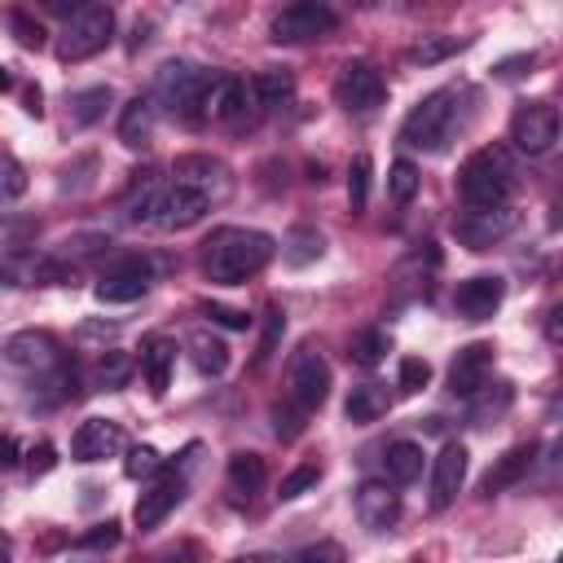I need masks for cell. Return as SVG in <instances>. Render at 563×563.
<instances>
[{
    "label": "cell",
    "mask_w": 563,
    "mask_h": 563,
    "mask_svg": "<svg viewBox=\"0 0 563 563\" xmlns=\"http://www.w3.org/2000/svg\"><path fill=\"white\" fill-rule=\"evenodd\" d=\"M277 242L260 229H216L202 242V273L216 286H242L246 277H255L268 260H273Z\"/></svg>",
    "instance_id": "obj_1"
},
{
    "label": "cell",
    "mask_w": 563,
    "mask_h": 563,
    "mask_svg": "<svg viewBox=\"0 0 563 563\" xmlns=\"http://www.w3.org/2000/svg\"><path fill=\"white\" fill-rule=\"evenodd\" d=\"M457 106H462V92L457 88H435L427 92L400 123V141L409 150H422V154H440L453 132H457Z\"/></svg>",
    "instance_id": "obj_2"
},
{
    "label": "cell",
    "mask_w": 563,
    "mask_h": 563,
    "mask_svg": "<svg viewBox=\"0 0 563 563\" xmlns=\"http://www.w3.org/2000/svg\"><path fill=\"white\" fill-rule=\"evenodd\" d=\"M510 185H515V167L506 163L501 150H479L457 172V194H462L466 211H497V207H506Z\"/></svg>",
    "instance_id": "obj_3"
},
{
    "label": "cell",
    "mask_w": 563,
    "mask_h": 563,
    "mask_svg": "<svg viewBox=\"0 0 563 563\" xmlns=\"http://www.w3.org/2000/svg\"><path fill=\"white\" fill-rule=\"evenodd\" d=\"M207 211H211V202H207L198 189H189V185H167V189H145V194L132 202L128 220L154 224V229H163V233H180V229L198 224Z\"/></svg>",
    "instance_id": "obj_4"
},
{
    "label": "cell",
    "mask_w": 563,
    "mask_h": 563,
    "mask_svg": "<svg viewBox=\"0 0 563 563\" xmlns=\"http://www.w3.org/2000/svg\"><path fill=\"white\" fill-rule=\"evenodd\" d=\"M114 35V9L110 4H79L66 13V26L57 35V62H84L101 53Z\"/></svg>",
    "instance_id": "obj_5"
},
{
    "label": "cell",
    "mask_w": 563,
    "mask_h": 563,
    "mask_svg": "<svg viewBox=\"0 0 563 563\" xmlns=\"http://www.w3.org/2000/svg\"><path fill=\"white\" fill-rule=\"evenodd\" d=\"M207 88H211V75L202 66H194V62H163L158 75H154V101L167 106L180 119H198L202 114Z\"/></svg>",
    "instance_id": "obj_6"
},
{
    "label": "cell",
    "mask_w": 563,
    "mask_h": 563,
    "mask_svg": "<svg viewBox=\"0 0 563 563\" xmlns=\"http://www.w3.org/2000/svg\"><path fill=\"white\" fill-rule=\"evenodd\" d=\"M286 396H290V405L299 413H312V409L325 405V396H330V365H325V356L317 347L303 343L290 356V365H286Z\"/></svg>",
    "instance_id": "obj_7"
},
{
    "label": "cell",
    "mask_w": 563,
    "mask_h": 563,
    "mask_svg": "<svg viewBox=\"0 0 563 563\" xmlns=\"http://www.w3.org/2000/svg\"><path fill=\"white\" fill-rule=\"evenodd\" d=\"M383 97H387V84H383V70L374 62H347L334 79V101L347 114H369L383 106Z\"/></svg>",
    "instance_id": "obj_8"
},
{
    "label": "cell",
    "mask_w": 563,
    "mask_h": 563,
    "mask_svg": "<svg viewBox=\"0 0 563 563\" xmlns=\"http://www.w3.org/2000/svg\"><path fill=\"white\" fill-rule=\"evenodd\" d=\"M339 26L334 9L321 4V0H299V4H286L277 18H273V40L277 44H303V40H317V35H330Z\"/></svg>",
    "instance_id": "obj_9"
},
{
    "label": "cell",
    "mask_w": 563,
    "mask_h": 563,
    "mask_svg": "<svg viewBox=\"0 0 563 563\" xmlns=\"http://www.w3.org/2000/svg\"><path fill=\"white\" fill-rule=\"evenodd\" d=\"M510 141L523 154H545L559 141V110L550 101H519L510 114Z\"/></svg>",
    "instance_id": "obj_10"
},
{
    "label": "cell",
    "mask_w": 563,
    "mask_h": 563,
    "mask_svg": "<svg viewBox=\"0 0 563 563\" xmlns=\"http://www.w3.org/2000/svg\"><path fill=\"white\" fill-rule=\"evenodd\" d=\"M123 453V427L114 418H84L70 435V457L75 462H106Z\"/></svg>",
    "instance_id": "obj_11"
},
{
    "label": "cell",
    "mask_w": 563,
    "mask_h": 563,
    "mask_svg": "<svg viewBox=\"0 0 563 563\" xmlns=\"http://www.w3.org/2000/svg\"><path fill=\"white\" fill-rule=\"evenodd\" d=\"M506 299V282L497 273H479V277H466L457 290H453V308L462 321H488Z\"/></svg>",
    "instance_id": "obj_12"
},
{
    "label": "cell",
    "mask_w": 563,
    "mask_h": 563,
    "mask_svg": "<svg viewBox=\"0 0 563 563\" xmlns=\"http://www.w3.org/2000/svg\"><path fill=\"white\" fill-rule=\"evenodd\" d=\"M4 361L18 369H31V374H48L62 365V347L48 330H22L4 343Z\"/></svg>",
    "instance_id": "obj_13"
},
{
    "label": "cell",
    "mask_w": 563,
    "mask_h": 563,
    "mask_svg": "<svg viewBox=\"0 0 563 563\" xmlns=\"http://www.w3.org/2000/svg\"><path fill=\"white\" fill-rule=\"evenodd\" d=\"M176 185H189V189H198L207 202H216V198H224L229 194V167L220 163V158H211V154H180L176 158Z\"/></svg>",
    "instance_id": "obj_14"
},
{
    "label": "cell",
    "mask_w": 563,
    "mask_h": 563,
    "mask_svg": "<svg viewBox=\"0 0 563 563\" xmlns=\"http://www.w3.org/2000/svg\"><path fill=\"white\" fill-rule=\"evenodd\" d=\"M488 369H493V343H466L457 347L453 365H449V391L453 396H475L488 387Z\"/></svg>",
    "instance_id": "obj_15"
},
{
    "label": "cell",
    "mask_w": 563,
    "mask_h": 563,
    "mask_svg": "<svg viewBox=\"0 0 563 563\" xmlns=\"http://www.w3.org/2000/svg\"><path fill=\"white\" fill-rule=\"evenodd\" d=\"M180 497H185V479H180V475H163L158 484H150V488L136 497V506H132V523H136L141 532H154V528L180 506Z\"/></svg>",
    "instance_id": "obj_16"
},
{
    "label": "cell",
    "mask_w": 563,
    "mask_h": 563,
    "mask_svg": "<svg viewBox=\"0 0 563 563\" xmlns=\"http://www.w3.org/2000/svg\"><path fill=\"white\" fill-rule=\"evenodd\" d=\"M356 519H361V528H369V532H387V528L400 519V493L387 488L383 479H365V484L356 488Z\"/></svg>",
    "instance_id": "obj_17"
},
{
    "label": "cell",
    "mask_w": 563,
    "mask_h": 563,
    "mask_svg": "<svg viewBox=\"0 0 563 563\" xmlns=\"http://www.w3.org/2000/svg\"><path fill=\"white\" fill-rule=\"evenodd\" d=\"M462 479H466V449L449 440L431 462V510H444L462 493Z\"/></svg>",
    "instance_id": "obj_18"
},
{
    "label": "cell",
    "mask_w": 563,
    "mask_h": 563,
    "mask_svg": "<svg viewBox=\"0 0 563 563\" xmlns=\"http://www.w3.org/2000/svg\"><path fill=\"white\" fill-rule=\"evenodd\" d=\"M510 229H515V211H510V207H497V211H466V216L453 224V233H457L471 251H488V246L501 242Z\"/></svg>",
    "instance_id": "obj_19"
},
{
    "label": "cell",
    "mask_w": 563,
    "mask_h": 563,
    "mask_svg": "<svg viewBox=\"0 0 563 563\" xmlns=\"http://www.w3.org/2000/svg\"><path fill=\"white\" fill-rule=\"evenodd\" d=\"M246 101H251V84L246 79H238V75H211L202 114H211L220 123H233V119L246 114Z\"/></svg>",
    "instance_id": "obj_20"
},
{
    "label": "cell",
    "mask_w": 563,
    "mask_h": 563,
    "mask_svg": "<svg viewBox=\"0 0 563 563\" xmlns=\"http://www.w3.org/2000/svg\"><path fill=\"white\" fill-rule=\"evenodd\" d=\"M532 462H537V444H515V449H506V453L488 466V475L479 479V493H484V497H493V493H501V488L519 484V479L532 471Z\"/></svg>",
    "instance_id": "obj_21"
},
{
    "label": "cell",
    "mask_w": 563,
    "mask_h": 563,
    "mask_svg": "<svg viewBox=\"0 0 563 563\" xmlns=\"http://www.w3.org/2000/svg\"><path fill=\"white\" fill-rule=\"evenodd\" d=\"M145 290H150V268L141 260H132V264H123V268H114V273H106L97 282V299L101 303H132Z\"/></svg>",
    "instance_id": "obj_22"
},
{
    "label": "cell",
    "mask_w": 563,
    "mask_h": 563,
    "mask_svg": "<svg viewBox=\"0 0 563 563\" xmlns=\"http://www.w3.org/2000/svg\"><path fill=\"white\" fill-rule=\"evenodd\" d=\"M172 365H176V343H172V339H158V334H154V339L141 343V378H145V387H150L154 396L167 391Z\"/></svg>",
    "instance_id": "obj_23"
},
{
    "label": "cell",
    "mask_w": 563,
    "mask_h": 563,
    "mask_svg": "<svg viewBox=\"0 0 563 563\" xmlns=\"http://www.w3.org/2000/svg\"><path fill=\"white\" fill-rule=\"evenodd\" d=\"M150 132H154V101L150 97H132L123 106V114H119V141L128 150H141L150 141Z\"/></svg>",
    "instance_id": "obj_24"
},
{
    "label": "cell",
    "mask_w": 563,
    "mask_h": 563,
    "mask_svg": "<svg viewBox=\"0 0 563 563\" xmlns=\"http://www.w3.org/2000/svg\"><path fill=\"white\" fill-rule=\"evenodd\" d=\"M387 409H391V396H387V387H378V383L352 387V391H347V405H343L347 422H374V418H383Z\"/></svg>",
    "instance_id": "obj_25"
},
{
    "label": "cell",
    "mask_w": 563,
    "mask_h": 563,
    "mask_svg": "<svg viewBox=\"0 0 563 563\" xmlns=\"http://www.w3.org/2000/svg\"><path fill=\"white\" fill-rule=\"evenodd\" d=\"M251 97L260 106H286L295 97V75L286 66H264L255 79H251Z\"/></svg>",
    "instance_id": "obj_26"
},
{
    "label": "cell",
    "mask_w": 563,
    "mask_h": 563,
    "mask_svg": "<svg viewBox=\"0 0 563 563\" xmlns=\"http://www.w3.org/2000/svg\"><path fill=\"white\" fill-rule=\"evenodd\" d=\"M189 361L202 369V374H224L229 369V343L211 330H194L189 334Z\"/></svg>",
    "instance_id": "obj_27"
},
{
    "label": "cell",
    "mask_w": 563,
    "mask_h": 563,
    "mask_svg": "<svg viewBox=\"0 0 563 563\" xmlns=\"http://www.w3.org/2000/svg\"><path fill=\"white\" fill-rule=\"evenodd\" d=\"M321 255H325V238L317 229H308V224H295L286 233V242H282V260L295 264V268H303V264H312Z\"/></svg>",
    "instance_id": "obj_28"
},
{
    "label": "cell",
    "mask_w": 563,
    "mask_h": 563,
    "mask_svg": "<svg viewBox=\"0 0 563 563\" xmlns=\"http://www.w3.org/2000/svg\"><path fill=\"white\" fill-rule=\"evenodd\" d=\"M383 462H387V479H391V484H413V479L422 475V449H418L413 440L387 444Z\"/></svg>",
    "instance_id": "obj_29"
},
{
    "label": "cell",
    "mask_w": 563,
    "mask_h": 563,
    "mask_svg": "<svg viewBox=\"0 0 563 563\" xmlns=\"http://www.w3.org/2000/svg\"><path fill=\"white\" fill-rule=\"evenodd\" d=\"M110 97H114V92H110L106 84H97V88H84V92H70V110H66L70 128H92V123L106 114Z\"/></svg>",
    "instance_id": "obj_30"
},
{
    "label": "cell",
    "mask_w": 563,
    "mask_h": 563,
    "mask_svg": "<svg viewBox=\"0 0 563 563\" xmlns=\"http://www.w3.org/2000/svg\"><path fill=\"white\" fill-rule=\"evenodd\" d=\"M264 479H268V471H264V457L260 453H233L229 457V484H233V493L251 497V493L264 488Z\"/></svg>",
    "instance_id": "obj_31"
},
{
    "label": "cell",
    "mask_w": 563,
    "mask_h": 563,
    "mask_svg": "<svg viewBox=\"0 0 563 563\" xmlns=\"http://www.w3.org/2000/svg\"><path fill=\"white\" fill-rule=\"evenodd\" d=\"M471 40L466 35H422L413 48H409V57L413 62H422V66H435V62H444V57H453L457 48H466Z\"/></svg>",
    "instance_id": "obj_32"
},
{
    "label": "cell",
    "mask_w": 563,
    "mask_h": 563,
    "mask_svg": "<svg viewBox=\"0 0 563 563\" xmlns=\"http://www.w3.org/2000/svg\"><path fill=\"white\" fill-rule=\"evenodd\" d=\"M391 352V339H387V330H361V334H352V343H347V356L356 361V365H378L383 356Z\"/></svg>",
    "instance_id": "obj_33"
},
{
    "label": "cell",
    "mask_w": 563,
    "mask_h": 563,
    "mask_svg": "<svg viewBox=\"0 0 563 563\" xmlns=\"http://www.w3.org/2000/svg\"><path fill=\"white\" fill-rule=\"evenodd\" d=\"M128 378H132V356H128V352H106L101 365H97V383H101L106 391H119Z\"/></svg>",
    "instance_id": "obj_34"
},
{
    "label": "cell",
    "mask_w": 563,
    "mask_h": 563,
    "mask_svg": "<svg viewBox=\"0 0 563 563\" xmlns=\"http://www.w3.org/2000/svg\"><path fill=\"white\" fill-rule=\"evenodd\" d=\"M347 202H352V211H365V202H369V154H356L347 167Z\"/></svg>",
    "instance_id": "obj_35"
},
{
    "label": "cell",
    "mask_w": 563,
    "mask_h": 563,
    "mask_svg": "<svg viewBox=\"0 0 563 563\" xmlns=\"http://www.w3.org/2000/svg\"><path fill=\"white\" fill-rule=\"evenodd\" d=\"M26 194V167L13 154H0V207Z\"/></svg>",
    "instance_id": "obj_36"
},
{
    "label": "cell",
    "mask_w": 563,
    "mask_h": 563,
    "mask_svg": "<svg viewBox=\"0 0 563 563\" xmlns=\"http://www.w3.org/2000/svg\"><path fill=\"white\" fill-rule=\"evenodd\" d=\"M387 189H391L396 202H409V198L418 194V167H413L409 158H396L391 172H387Z\"/></svg>",
    "instance_id": "obj_37"
},
{
    "label": "cell",
    "mask_w": 563,
    "mask_h": 563,
    "mask_svg": "<svg viewBox=\"0 0 563 563\" xmlns=\"http://www.w3.org/2000/svg\"><path fill=\"white\" fill-rule=\"evenodd\" d=\"M123 471H128L132 479H150V475H158V471H163V453H158L154 444H136V449H128Z\"/></svg>",
    "instance_id": "obj_38"
},
{
    "label": "cell",
    "mask_w": 563,
    "mask_h": 563,
    "mask_svg": "<svg viewBox=\"0 0 563 563\" xmlns=\"http://www.w3.org/2000/svg\"><path fill=\"white\" fill-rule=\"evenodd\" d=\"M317 479H321V466L303 462V466H295V471L282 479V493H277V497H282V501H295V497H303V493H308Z\"/></svg>",
    "instance_id": "obj_39"
},
{
    "label": "cell",
    "mask_w": 563,
    "mask_h": 563,
    "mask_svg": "<svg viewBox=\"0 0 563 563\" xmlns=\"http://www.w3.org/2000/svg\"><path fill=\"white\" fill-rule=\"evenodd\" d=\"M396 383H400V391H405V396H413V391H422V387L431 383V365H427L422 356H405V361H400V378H396Z\"/></svg>",
    "instance_id": "obj_40"
},
{
    "label": "cell",
    "mask_w": 563,
    "mask_h": 563,
    "mask_svg": "<svg viewBox=\"0 0 563 563\" xmlns=\"http://www.w3.org/2000/svg\"><path fill=\"white\" fill-rule=\"evenodd\" d=\"M290 563H347V554H343L339 541H312V545H303Z\"/></svg>",
    "instance_id": "obj_41"
},
{
    "label": "cell",
    "mask_w": 563,
    "mask_h": 563,
    "mask_svg": "<svg viewBox=\"0 0 563 563\" xmlns=\"http://www.w3.org/2000/svg\"><path fill=\"white\" fill-rule=\"evenodd\" d=\"M92 172H97V158L92 154H84V158H75V163H66L62 167V189H88V180H92Z\"/></svg>",
    "instance_id": "obj_42"
},
{
    "label": "cell",
    "mask_w": 563,
    "mask_h": 563,
    "mask_svg": "<svg viewBox=\"0 0 563 563\" xmlns=\"http://www.w3.org/2000/svg\"><path fill=\"white\" fill-rule=\"evenodd\" d=\"M9 26H13V35H18V44H22V48H40V44H44L40 22H31L22 9H13V13H9Z\"/></svg>",
    "instance_id": "obj_43"
},
{
    "label": "cell",
    "mask_w": 563,
    "mask_h": 563,
    "mask_svg": "<svg viewBox=\"0 0 563 563\" xmlns=\"http://www.w3.org/2000/svg\"><path fill=\"white\" fill-rule=\"evenodd\" d=\"M510 400H515V391H510V383H497V396L488 391L484 400H475V405H471V418H497V413H501V409H506Z\"/></svg>",
    "instance_id": "obj_44"
},
{
    "label": "cell",
    "mask_w": 563,
    "mask_h": 563,
    "mask_svg": "<svg viewBox=\"0 0 563 563\" xmlns=\"http://www.w3.org/2000/svg\"><path fill=\"white\" fill-rule=\"evenodd\" d=\"M299 427H303V413H299V409H282V405H273V431H277L282 440H295Z\"/></svg>",
    "instance_id": "obj_45"
},
{
    "label": "cell",
    "mask_w": 563,
    "mask_h": 563,
    "mask_svg": "<svg viewBox=\"0 0 563 563\" xmlns=\"http://www.w3.org/2000/svg\"><path fill=\"white\" fill-rule=\"evenodd\" d=\"M53 466H57L53 444H35V449H26V471H31V475H48Z\"/></svg>",
    "instance_id": "obj_46"
},
{
    "label": "cell",
    "mask_w": 563,
    "mask_h": 563,
    "mask_svg": "<svg viewBox=\"0 0 563 563\" xmlns=\"http://www.w3.org/2000/svg\"><path fill=\"white\" fill-rule=\"evenodd\" d=\"M207 317H211V321H220V325H229V330H246V325H251V317H246V312H238V308H220V303H211V308H207Z\"/></svg>",
    "instance_id": "obj_47"
},
{
    "label": "cell",
    "mask_w": 563,
    "mask_h": 563,
    "mask_svg": "<svg viewBox=\"0 0 563 563\" xmlns=\"http://www.w3.org/2000/svg\"><path fill=\"white\" fill-rule=\"evenodd\" d=\"M114 541H119V523L114 519H106V523H97L92 532L79 537V545H114Z\"/></svg>",
    "instance_id": "obj_48"
},
{
    "label": "cell",
    "mask_w": 563,
    "mask_h": 563,
    "mask_svg": "<svg viewBox=\"0 0 563 563\" xmlns=\"http://www.w3.org/2000/svg\"><path fill=\"white\" fill-rule=\"evenodd\" d=\"M282 325H286V321H282V312L273 308V312H268V330H264V339H260V352H255V361H264V356L273 352V343H277V334H282Z\"/></svg>",
    "instance_id": "obj_49"
},
{
    "label": "cell",
    "mask_w": 563,
    "mask_h": 563,
    "mask_svg": "<svg viewBox=\"0 0 563 563\" xmlns=\"http://www.w3.org/2000/svg\"><path fill=\"white\" fill-rule=\"evenodd\" d=\"M532 62H537V53H519V57H506V62L497 66V75H501V79H515V75H519V66H532Z\"/></svg>",
    "instance_id": "obj_50"
},
{
    "label": "cell",
    "mask_w": 563,
    "mask_h": 563,
    "mask_svg": "<svg viewBox=\"0 0 563 563\" xmlns=\"http://www.w3.org/2000/svg\"><path fill=\"white\" fill-rule=\"evenodd\" d=\"M13 466H18V440L0 435V471H13Z\"/></svg>",
    "instance_id": "obj_51"
},
{
    "label": "cell",
    "mask_w": 563,
    "mask_h": 563,
    "mask_svg": "<svg viewBox=\"0 0 563 563\" xmlns=\"http://www.w3.org/2000/svg\"><path fill=\"white\" fill-rule=\"evenodd\" d=\"M26 114H35V119L44 114V106H40V88H31V92H26Z\"/></svg>",
    "instance_id": "obj_52"
},
{
    "label": "cell",
    "mask_w": 563,
    "mask_h": 563,
    "mask_svg": "<svg viewBox=\"0 0 563 563\" xmlns=\"http://www.w3.org/2000/svg\"><path fill=\"white\" fill-rule=\"evenodd\" d=\"M233 563H282L277 554H238Z\"/></svg>",
    "instance_id": "obj_53"
},
{
    "label": "cell",
    "mask_w": 563,
    "mask_h": 563,
    "mask_svg": "<svg viewBox=\"0 0 563 563\" xmlns=\"http://www.w3.org/2000/svg\"><path fill=\"white\" fill-rule=\"evenodd\" d=\"M0 563H13V545H9V537L0 532Z\"/></svg>",
    "instance_id": "obj_54"
},
{
    "label": "cell",
    "mask_w": 563,
    "mask_h": 563,
    "mask_svg": "<svg viewBox=\"0 0 563 563\" xmlns=\"http://www.w3.org/2000/svg\"><path fill=\"white\" fill-rule=\"evenodd\" d=\"M9 84H13V79H9V70H4V66H0V92H4V88H9Z\"/></svg>",
    "instance_id": "obj_55"
},
{
    "label": "cell",
    "mask_w": 563,
    "mask_h": 563,
    "mask_svg": "<svg viewBox=\"0 0 563 563\" xmlns=\"http://www.w3.org/2000/svg\"><path fill=\"white\" fill-rule=\"evenodd\" d=\"M413 563H422V559H413Z\"/></svg>",
    "instance_id": "obj_56"
}]
</instances>
